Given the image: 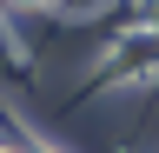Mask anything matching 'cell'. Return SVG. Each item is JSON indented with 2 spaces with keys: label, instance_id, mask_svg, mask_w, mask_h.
<instances>
[{
  "label": "cell",
  "instance_id": "obj_1",
  "mask_svg": "<svg viewBox=\"0 0 159 153\" xmlns=\"http://www.w3.org/2000/svg\"><path fill=\"white\" fill-rule=\"evenodd\" d=\"M0 153H7V146H0Z\"/></svg>",
  "mask_w": 159,
  "mask_h": 153
}]
</instances>
